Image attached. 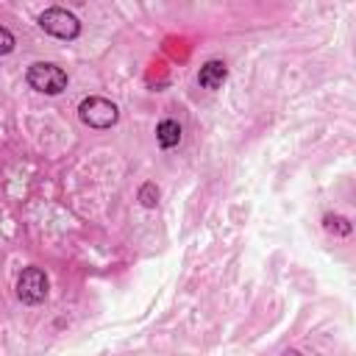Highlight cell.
I'll use <instances>...</instances> for the list:
<instances>
[{"mask_svg": "<svg viewBox=\"0 0 356 356\" xmlns=\"http://www.w3.org/2000/svg\"><path fill=\"white\" fill-rule=\"evenodd\" d=\"M25 81H28L31 89H36L42 95H61L67 89V72L58 64H50V61L31 64Z\"/></svg>", "mask_w": 356, "mask_h": 356, "instance_id": "1", "label": "cell"}, {"mask_svg": "<svg viewBox=\"0 0 356 356\" xmlns=\"http://www.w3.org/2000/svg\"><path fill=\"white\" fill-rule=\"evenodd\" d=\"M156 142H159L164 150L175 147V145L181 142V125H178L175 120H161V122L156 125Z\"/></svg>", "mask_w": 356, "mask_h": 356, "instance_id": "6", "label": "cell"}, {"mask_svg": "<svg viewBox=\"0 0 356 356\" xmlns=\"http://www.w3.org/2000/svg\"><path fill=\"white\" fill-rule=\"evenodd\" d=\"M325 231H331V234H350V222H348V217H339V214H325Z\"/></svg>", "mask_w": 356, "mask_h": 356, "instance_id": "7", "label": "cell"}, {"mask_svg": "<svg viewBox=\"0 0 356 356\" xmlns=\"http://www.w3.org/2000/svg\"><path fill=\"white\" fill-rule=\"evenodd\" d=\"M39 25H42L44 33H50V36H56V39H67V42L81 33L78 17H75L72 11H67V8H61V6L44 8L42 17H39Z\"/></svg>", "mask_w": 356, "mask_h": 356, "instance_id": "3", "label": "cell"}, {"mask_svg": "<svg viewBox=\"0 0 356 356\" xmlns=\"http://www.w3.org/2000/svg\"><path fill=\"white\" fill-rule=\"evenodd\" d=\"M139 203H142L145 209H153V206L159 203V186H156L153 181L142 184V189H139Z\"/></svg>", "mask_w": 356, "mask_h": 356, "instance_id": "8", "label": "cell"}, {"mask_svg": "<svg viewBox=\"0 0 356 356\" xmlns=\"http://www.w3.org/2000/svg\"><path fill=\"white\" fill-rule=\"evenodd\" d=\"M225 78H228V67H225V61H220V58L206 61V64L200 67V72H197V83H200L203 89H220V86L225 83Z\"/></svg>", "mask_w": 356, "mask_h": 356, "instance_id": "5", "label": "cell"}, {"mask_svg": "<svg viewBox=\"0 0 356 356\" xmlns=\"http://www.w3.org/2000/svg\"><path fill=\"white\" fill-rule=\"evenodd\" d=\"M47 289H50V281H47L44 270H39V267H25L22 270V275L17 281V295H19L22 303H31V306L42 303L47 298Z\"/></svg>", "mask_w": 356, "mask_h": 356, "instance_id": "4", "label": "cell"}, {"mask_svg": "<svg viewBox=\"0 0 356 356\" xmlns=\"http://www.w3.org/2000/svg\"><path fill=\"white\" fill-rule=\"evenodd\" d=\"M78 117H81L83 125L97 128V131H106V128H111V125L120 120V108H117L111 100L95 95V97H83V100H81Z\"/></svg>", "mask_w": 356, "mask_h": 356, "instance_id": "2", "label": "cell"}, {"mask_svg": "<svg viewBox=\"0 0 356 356\" xmlns=\"http://www.w3.org/2000/svg\"><path fill=\"white\" fill-rule=\"evenodd\" d=\"M284 356H300L298 350H284Z\"/></svg>", "mask_w": 356, "mask_h": 356, "instance_id": "10", "label": "cell"}, {"mask_svg": "<svg viewBox=\"0 0 356 356\" xmlns=\"http://www.w3.org/2000/svg\"><path fill=\"white\" fill-rule=\"evenodd\" d=\"M14 44H17V42H14V33H11L8 28H3V25H0V56L11 53V50H14Z\"/></svg>", "mask_w": 356, "mask_h": 356, "instance_id": "9", "label": "cell"}]
</instances>
